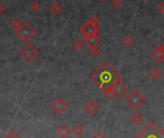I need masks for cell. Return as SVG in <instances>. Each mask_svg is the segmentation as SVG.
<instances>
[{
  "label": "cell",
  "instance_id": "obj_9",
  "mask_svg": "<svg viewBox=\"0 0 164 138\" xmlns=\"http://www.w3.org/2000/svg\"><path fill=\"white\" fill-rule=\"evenodd\" d=\"M151 56H152L154 58V60H156V62H157V63H160L163 61L164 54L162 52L160 45L156 46V48H154L152 51H151Z\"/></svg>",
  "mask_w": 164,
  "mask_h": 138
},
{
  "label": "cell",
  "instance_id": "obj_19",
  "mask_svg": "<svg viewBox=\"0 0 164 138\" xmlns=\"http://www.w3.org/2000/svg\"><path fill=\"white\" fill-rule=\"evenodd\" d=\"M83 47V42L79 41V40H77V41H74L72 43V48L74 50H77V51H78V50H81Z\"/></svg>",
  "mask_w": 164,
  "mask_h": 138
},
{
  "label": "cell",
  "instance_id": "obj_15",
  "mask_svg": "<svg viewBox=\"0 0 164 138\" xmlns=\"http://www.w3.org/2000/svg\"><path fill=\"white\" fill-rule=\"evenodd\" d=\"M149 77L152 78L154 81H156V80H158L161 77V72H160V71L158 69L155 68V69H153L152 71L149 72Z\"/></svg>",
  "mask_w": 164,
  "mask_h": 138
},
{
  "label": "cell",
  "instance_id": "obj_2",
  "mask_svg": "<svg viewBox=\"0 0 164 138\" xmlns=\"http://www.w3.org/2000/svg\"><path fill=\"white\" fill-rule=\"evenodd\" d=\"M134 138H164V131L155 122H150Z\"/></svg>",
  "mask_w": 164,
  "mask_h": 138
},
{
  "label": "cell",
  "instance_id": "obj_23",
  "mask_svg": "<svg viewBox=\"0 0 164 138\" xmlns=\"http://www.w3.org/2000/svg\"><path fill=\"white\" fill-rule=\"evenodd\" d=\"M88 21H89L90 23H92L93 25H96V26H98V24H99V19L97 17H92Z\"/></svg>",
  "mask_w": 164,
  "mask_h": 138
},
{
  "label": "cell",
  "instance_id": "obj_1",
  "mask_svg": "<svg viewBox=\"0 0 164 138\" xmlns=\"http://www.w3.org/2000/svg\"><path fill=\"white\" fill-rule=\"evenodd\" d=\"M91 80L103 91L109 89L121 79L120 73L108 62H103L91 75Z\"/></svg>",
  "mask_w": 164,
  "mask_h": 138
},
{
  "label": "cell",
  "instance_id": "obj_12",
  "mask_svg": "<svg viewBox=\"0 0 164 138\" xmlns=\"http://www.w3.org/2000/svg\"><path fill=\"white\" fill-rule=\"evenodd\" d=\"M130 121L134 125H139L144 122V117L142 114H140V113L135 112L134 114L130 117Z\"/></svg>",
  "mask_w": 164,
  "mask_h": 138
},
{
  "label": "cell",
  "instance_id": "obj_4",
  "mask_svg": "<svg viewBox=\"0 0 164 138\" xmlns=\"http://www.w3.org/2000/svg\"><path fill=\"white\" fill-rule=\"evenodd\" d=\"M16 34L18 35V37L19 39L24 42V43H28L29 40H31L32 38L35 36L36 34V30L31 26V25L28 22H22L21 26L19 30L16 31Z\"/></svg>",
  "mask_w": 164,
  "mask_h": 138
},
{
  "label": "cell",
  "instance_id": "obj_26",
  "mask_svg": "<svg viewBox=\"0 0 164 138\" xmlns=\"http://www.w3.org/2000/svg\"><path fill=\"white\" fill-rule=\"evenodd\" d=\"M93 138H105L104 137V135L102 133V132H99V131H97L95 134H94V136H93Z\"/></svg>",
  "mask_w": 164,
  "mask_h": 138
},
{
  "label": "cell",
  "instance_id": "obj_21",
  "mask_svg": "<svg viewBox=\"0 0 164 138\" xmlns=\"http://www.w3.org/2000/svg\"><path fill=\"white\" fill-rule=\"evenodd\" d=\"M29 8L33 11V12H38L40 9H41V4L38 2V1H33L30 5H29Z\"/></svg>",
  "mask_w": 164,
  "mask_h": 138
},
{
  "label": "cell",
  "instance_id": "obj_6",
  "mask_svg": "<svg viewBox=\"0 0 164 138\" xmlns=\"http://www.w3.org/2000/svg\"><path fill=\"white\" fill-rule=\"evenodd\" d=\"M80 33L85 38H94V37L98 36L99 28H98V26H96V25H93L89 21H87L80 28Z\"/></svg>",
  "mask_w": 164,
  "mask_h": 138
},
{
  "label": "cell",
  "instance_id": "obj_22",
  "mask_svg": "<svg viewBox=\"0 0 164 138\" xmlns=\"http://www.w3.org/2000/svg\"><path fill=\"white\" fill-rule=\"evenodd\" d=\"M111 4L113 7L119 8L123 5V0H111Z\"/></svg>",
  "mask_w": 164,
  "mask_h": 138
},
{
  "label": "cell",
  "instance_id": "obj_8",
  "mask_svg": "<svg viewBox=\"0 0 164 138\" xmlns=\"http://www.w3.org/2000/svg\"><path fill=\"white\" fill-rule=\"evenodd\" d=\"M51 108L58 115H61L68 109V104L62 98H57L51 104Z\"/></svg>",
  "mask_w": 164,
  "mask_h": 138
},
{
  "label": "cell",
  "instance_id": "obj_20",
  "mask_svg": "<svg viewBox=\"0 0 164 138\" xmlns=\"http://www.w3.org/2000/svg\"><path fill=\"white\" fill-rule=\"evenodd\" d=\"M90 55L94 58H97L99 55V49L97 46H90Z\"/></svg>",
  "mask_w": 164,
  "mask_h": 138
},
{
  "label": "cell",
  "instance_id": "obj_27",
  "mask_svg": "<svg viewBox=\"0 0 164 138\" xmlns=\"http://www.w3.org/2000/svg\"><path fill=\"white\" fill-rule=\"evenodd\" d=\"M4 10H5V8H4V6L0 3V16H1L3 13H4Z\"/></svg>",
  "mask_w": 164,
  "mask_h": 138
},
{
  "label": "cell",
  "instance_id": "obj_7",
  "mask_svg": "<svg viewBox=\"0 0 164 138\" xmlns=\"http://www.w3.org/2000/svg\"><path fill=\"white\" fill-rule=\"evenodd\" d=\"M111 89H112V91H113V95H114L115 98H121L125 93L128 92L129 88H128L127 85H125V84L122 81V79H120V80H118L114 85H113V86L111 87Z\"/></svg>",
  "mask_w": 164,
  "mask_h": 138
},
{
  "label": "cell",
  "instance_id": "obj_31",
  "mask_svg": "<svg viewBox=\"0 0 164 138\" xmlns=\"http://www.w3.org/2000/svg\"><path fill=\"white\" fill-rule=\"evenodd\" d=\"M163 60H164V57H163Z\"/></svg>",
  "mask_w": 164,
  "mask_h": 138
},
{
  "label": "cell",
  "instance_id": "obj_16",
  "mask_svg": "<svg viewBox=\"0 0 164 138\" xmlns=\"http://www.w3.org/2000/svg\"><path fill=\"white\" fill-rule=\"evenodd\" d=\"M72 132L77 135V136H80V135H82V133L84 132V128L82 127L81 125H75L74 127H73V129H72Z\"/></svg>",
  "mask_w": 164,
  "mask_h": 138
},
{
  "label": "cell",
  "instance_id": "obj_24",
  "mask_svg": "<svg viewBox=\"0 0 164 138\" xmlns=\"http://www.w3.org/2000/svg\"><path fill=\"white\" fill-rule=\"evenodd\" d=\"M103 94H104L108 98H111L114 97V95H113V91H112L111 88H109V89H106V90H104V91H103Z\"/></svg>",
  "mask_w": 164,
  "mask_h": 138
},
{
  "label": "cell",
  "instance_id": "obj_14",
  "mask_svg": "<svg viewBox=\"0 0 164 138\" xmlns=\"http://www.w3.org/2000/svg\"><path fill=\"white\" fill-rule=\"evenodd\" d=\"M49 11L51 12L53 15L57 16V15H59L60 13L63 11V7H62V5H61L60 3H58V2H54V3H52L51 5H50V7H49Z\"/></svg>",
  "mask_w": 164,
  "mask_h": 138
},
{
  "label": "cell",
  "instance_id": "obj_3",
  "mask_svg": "<svg viewBox=\"0 0 164 138\" xmlns=\"http://www.w3.org/2000/svg\"><path fill=\"white\" fill-rule=\"evenodd\" d=\"M124 102L131 109L137 111L146 103V98L138 90H132V92L130 93V95L125 98Z\"/></svg>",
  "mask_w": 164,
  "mask_h": 138
},
{
  "label": "cell",
  "instance_id": "obj_18",
  "mask_svg": "<svg viewBox=\"0 0 164 138\" xmlns=\"http://www.w3.org/2000/svg\"><path fill=\"white\" fill-rule=\"evenodd\" d=\"M133 43H134L133 38H132L131 36H130V35L125 36V37L124 38V39H123V44H124V45H127V46H130V45H132Z\"/></svg>",
  "mask_w": 164,
  "mask_h": 138
},
{
  "label": "cell",
  "instance_id": "obj_30",
  "mask_svg": "<svg viewBox=\"0 0 164 138\" xmlns=\"http://www.w3.org/2000/svg\"><path fill=\"white\" fill-rule=\"evenodd\" d=\"M100 1H103V2H105V1H106V0H100Z\"/></svg>",
  "mask_w": 164,
  "mask_h": 138
},
{
  "label": "cell",
  "instance_id": "obj_5",
  "mask_svg": "<svg viewBox=\"0 0 164 138\" xmlns=\"http://www.w3.org/2000/svg\"><path fill=\"white\" fill-rule=\"evenodd\" d=\"M21 56L26 60L27 62H32L39 54V50H38L33 45H26L20 51Z\"/></svg>",
  "mask_w": 164,
  "mask_h": 138
},
{
  "label": "cell",
  "instance_id": "obj_13",
  "mask_svg": "<svg viewBox=\"0 0 164 138\" xmlns=\"http://www.w3.org/2000/svg\"><path fill=\"white\" fill-rule=\"evenodd\" d=\"M57 133H58V135L61 138H67L70 135L71 130H70V129L67 127V125H61V127L57 130Z\"/></svg>",
  "mask_w": 164,
  "mask_h": 138
},
{
  "label": "cell",
  "instance_id": "obj_25",
  "mask_svg": "<svg viewBox=\"0 0 164 138\" xmlns=\"http://www.w3.org/2000/svg\"><path fill=\"white\" fill-rule=\"evenodd\" d=\"M157 10L159 13H161V14H164V1L161 2L158 6H157Z\"/></svg>",
  "mask_w": 164,
  "mask_h": 138
},
{
  "label": "cell",
  "instance_id": "obj_17",
  "mask_svg": "<svg viewBox=\"0 0 164 138\" xmlns=\"http://www.w3.org/2000/svg\"><path fill=\"white\" fill-rule=\"evenodd\" d=\"M21 23H22V22H20L18 19H13V20L11 21L10 25H11V27H12L13 29H14L15 31H17V30H19V29L20 28Z\"/></svg>",
  "mask_w": 164,
  "mask_h": 138
},
{
  "label": "cell",
  "instance_id": "obj_10",
  "mask_svg": "<svg viewBox=\"0 0 164 138\" xmlns=\"http://www.w3.org/2000/svg\"><path fill=\"white\" fill-rule=\"evenodd\" d=\"M84 109L88 114L94 115L95 113L98 110V106L95 102H93V100H89V102L84 105Z\"/></svg>",
  "mask_w": 164,
  "mask_h": 138
},
{
  "label": "cell",
  "instance_id": "obj_29",
  "mask_svg": "<svg viewBox=\"0 0 164 138\" xmlns=\"http://www.w3.org/2000/svg\"><path fill=\"white\" fill-rule=\"evenodd\" d=\"M141 1H143V2H146V1H148V0H141Z\"/></svg>",
  "mask_w": 164,
  "mask_h": 138
},
{
  "label": "cell",
  "instance_id": "obj_11",
  "mask_svg": "<svg viewBox=\"0 0 164 138\" xmlns=\"http://www.w3.org/2000/svg\"><path fill=\"white\" fill-rule=\"evenodd\" d=\"M83 44H85L87 46H97V45L100 42V38L98 36L94 37V38H83L82 39Z\"/></svg>",
  "mask_w": 164,
  "mask_h": 138
},
{
  "label": "cell",
  "instance_id": "obj_28",
  "mask_svg": "<svg viewBox=\"0 0 164 138\" xmlns=\"http://www.w3.org/2000/svg\"><path fill=\"white\" fill-rule=\"evenodd\" d=\"M160 47H161V50H162V52H163V54H164V44H163V45H160Z\"/></svg>",
  "mask_w": 164,
  "mask_h": 138
}]
</instances>
